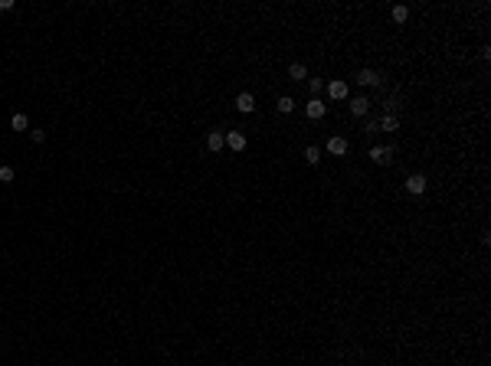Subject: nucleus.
<instances>
[{
    "instance_id": "f257e3e1",
    "label": "nucleus",
    "mask_w": 491,
    "mask_h": 366,
    "mask_svg": "<svg viewBox=\"0 0 491 366\" xmlns=\"http://www.w3.org/2000/svg\"><path fill=\"white\" fill-rule=\"evenodd\" d=\"M393 157H396V150H393L390 144H377V147H370V160H373V164H380V167H390V164H393Z\"/></svg>"
},
{
    "instance_id": "f03ea898",
    "label": "nucleus",
    "mask_w": 491,
    "mask_h": 366,
    "mask_svg": "<svg viewBox=\"0 0 491 366\" xmlns=\"http://www.w3.org/2000/svg\"><path fill=\"white\" fill-rule=\"evenodd\" d=\"M305 114L311 121H318V118H324L328 114V105L321 102V98H308V105H305Z\"/></svg>"
},
{
    "instance_id": "7ed1b4c3",
    "label": "nucleus",
    "mask_w": 491,
    "mask_h": 366,
    "mask_svg": "<svg viewBox=\"0 0 491 366\" xmlns=\"http://www.w3.org/2000/svg\"><path fill=\"white\" fill-rule=\"evenodd\" d=\"M347 95H351V92H347V82H341V79L328 82V98H331V102H344Z\"/></svg>"
},
{
    "instance_id": "20e7f679",
    "label": "nucleus",
    "mask_w": 491,
    "mask_h": 366,
    "mask_svg": "<svg viewBox=\"0 0 491 366\" xmlns=\"http://www.w3.org/2000/svg\"><path fill=\"white\" fill-rule=\"evenodd\" d=\"M406 193L423 196V193H426V177H423V174H409V177H406Z\"/></svg>"
},
{
    "instance_id": "39448f33",
    "label": "nucleus",
    "mask_w": 491,
    "mask_h": 366,
    "mask_svg": "<svg viewBox=\"0 0 491 366\" xmlns=\"http://www.w3.org/2000/svg\"><path fill=\"white\" fill-rule=\"evenodd\" d=\"M328 150H331L334 157H344L347 150H351V144H347V138H341V134H334V138H328Z\"/></svg>"
},
{
    "instance_id": "423d86ee",
    "label": "nucleus",
    "mask_w": 491,
    "mask_h": 366,
    "mask_svg": "<svg viewBox=\"0 0 491 366\" xmlns=\"http://www.w3.org/2000/svg\"><path fill=\"white\" fill-rule=\"evenodd\" d=\"M236 111L252 114V111H256V98L249 95V92H239V95H236Z\"/></svg>"
},
{
    "instance_id": "0eeeda50",
    "label": "nucleus",
    "mask_w": 491,
    "mask_h": 366,
    "mask_svg": "<svg viewBox=\"0 0 491 366\" xmlns=\"http://www.w3.org/2000/svg\"><path fill=\"white\" fill-rule=\"evenodd\" d=\"M367 111H370V102H367V95H357V98H351V114H354V118H363Z\"/></svg>"
},
{
    "instance_id": "6e6552de",
    "label": "nucleus",
    "mask_w": 491,
    "mask_h": 366,
    "mask_svg": "<svg viewBox=\"0 0 491 366\" xmlns=\"http://www.w3.org/2000/svg\"><path fill=\"white\" fill-rule=\"evenodd\" d=\"M207 147L213 150V154H220V150L226 147V134H223V131H210V134H207Z\"/></svg>"
},
{
    "instance_id": "1a4fd4ad",
    "label": "nucleus",
    "mask_w": 491,
    "mask_h": 366,
    "mask_svg": "<svg viewBox=\"0 0 491 366\" xmlns=\"http://www.w3.org/2000/svg\"><path fill=\"white\" fill-rule=\"evenodd\" d=\"M226 147L236 150V154H239V150H246V134H239V131H229V134H226Z\"/></svg>"
},
{
    "instance_id": "9d476101",
    "label": "nucleus",
    "mask_w": 491,
    "mask_h": 366,
    "mask_svg": "<svg viewBox=\"0 0 491 366\" xmlns=\"http://www.w3.org/2000/svg\"><path fill=\"white\" fill-rule=\"evenodd\" d=\"M288 75L295 79V82H305V79H308V66H305V62H292V66H288Z\"/></svg>"
},
{
    "instance_id": "9b49d317",
    "label": "nucleus",
    "mask_w": 491,
    "mask_h": 366,
    "mask_svg": "<svg viewBox=\"0 0 491 366\" xmlns=\"http://www.w3.org/2000/svg\"><path fill=\"white\" fill-rule=\"evenodd\" d=\"M357 82L360 85H380V75L373 72V69H360V72H357Z\"/></svg>"
},
{
    "instance_id": "f8f14e48",
    "label": "nucleus",
    "mask_w": 491,
    "mask_h": 366,
    "mask_svg": "<svg viewBox=\"0 0 491 366\" xmlns=\"http://www.w3.org/2000/svg\"><path fill=\"white\" fill-rule=\"evenodd\" d=\"M275 108H279V114H292L295 111V98L292 95H282L279 102H275Z\"/></svg>"
},
{
    "instance_id": "ddd939ff",
    "label": "nucleus",
    "mask_w": 491,
    "mask_h": 366,
    "mask_svg": "<svg viewBox=\"0 0 491 366\" xmlns=\"http://www.w3.org/2000/svg\"><path fill=\"white\" fill-rule=\"evenodd\" d=\"M10 128H13V131H26V128H30V118H26L23 111H16L13 118H10Z\"/></svg>"
},
{
    "instance_id": "4468645a",
    "label": "nucleus",
    "mask_w": 491,
    "mask_h": 366,
    "mask_svg": "<svg viewBox=\"0 0 491 366\" xmlns=\"http://www.w3.org/2000/svg\"><path fill=\"white\" fill-rule=\"evenodd\" d=\"M305 160H308L311 167H318V164H321V147H315V144L305 147Z\"/></svg>"
},
{
    "instance_id": "2eb2a0df",
    "label": "nucleus",
    "mask_w": 491,
    "mask_h": 366,
    "mask_svg": "<svg viewBox=\"0 0 491 366\" xmlns=\"http://www.w3.org/2000/svg\"><path fill=\"white\" fill-rule=\"evenodd\" d=\"M390 16H393V20H396V23H406V16H409V7L396 4V7H393V13H390Z\"/></svg>"
},
{
    "instance_id": "dca6fc26",
    "label": "nucleus",
    "mask_w": 491,
    "mask_h": 366,
    "mask_svg": "<svg viewBox=\"0 0 491 366\" xmlns=\"http://www.w3.org/2000/svg\"><path fill=\"white\" fill-rule=\"evenodd\" d=\"M380 128H383V131H396V128H399V121H396V114H383V121H380Z\"/></svg>"
},
{
    "instance_id": "f3484780",
    "label": "nucleus",
    "mask_w": 491,
    "mask_h": 366,
    "mask_svg": "<svg viewBox=\"0 0 491 366\" xmlns=\"http://www.w3.org/2000/svg\"><path fill=\"white\" fill-rule=\"evenodd\" d=\"M308 85H311V98H318V92L324 88V82H321V79H308Z\"/></svg>"
},
{
    "instance_id": "a211bd4d",
    "label": "nucleus",
    "mask_w": 491,
    "mask_h": 366,
    "mask_svg": "<svg viewBox=\"0 0 491 366\" xmlns=\"http://www.w3.org/2000/svg\"><path fill=\"white\" fill-rule=\"evenodd\" d=\"M0 180H4V183H13V167H0Z\"/></svg>"
},
{
    "instance_id": "6ab92c4d",
    "label": "nucleus",
    "mask_w": 491,
    "mask_h": 366,
    "mask_svg": "<svg viewBox=\"0 0 491 366\" xmlns=\"http://www.w3.org/2000/svg\"><path fill=\"white\" fill-rule=\"evenodd\" d=\"M30 138L37 141V144H43V141H46V131H40V128H37V131H30Z\"/></svg>"
},
{
    "instance_id": "aec40b11",
    "label": "nucleus",
    "mask_w": 491,
    "mask_h": 366,
    "mask_svg": "<svg viewBox=\"0 0 491 366\" xmlns=\"http://www.w3.org/2000/svg\"><path fill=\"white\" fill-rule=\"evenodd\" d=\"M0 10H13V0H0Z\"/></svg>"
}]
</instances>
